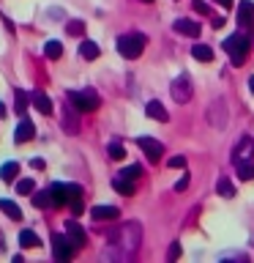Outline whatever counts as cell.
Segmentation results:
<instances>
[{
	"label": "cell",
	"instance_id": "1",
	"mask_svg": "<svg viewBox=\"0 0 254 263\" xmlns=\"http://www.w3.org/2000/svg\"><path fill=\"white\" fill-rule=\"evenodd\" d=\"M115 244L120 247V258H134L139 250V241H142V225L139 222H126L120 228L118 236H112Z\"/></svg>",
	"mask_w": 254,
	"mask_h": 263
},
{
	"label": "cell",
	"instance_id": "2",
	"mask_svg": "<svg viewBox=\"0 0 254 263\" xmlns=\"http://www.w3.org/2000/svg\"><path fill=\"white\" fill-rule=\"evenodd\" d=\"M224 52L232 58L235 66H243V61L251 52V39L243 36V33H232V36L224 39Z\"/></svg>",
	"mask_w": 254,
	"mask_h": 263
},
{
	"label": "cell",
	"instance_id": "3",
	"mask_svg": "<svg viewBox=\"0 0 254 263\" xmlns=\"http://www.w3.org/2000/svg\"><path fill=\"white\" fill-rule=\"evenodd\" d=\"M145 44H147V39L142 33H126V36L118 39V52L123 58H129V61H137L145 52Z\"/></svg>",
	"mask_w": 254,
	"mask_h": 263
},
{
	"label": "cell",
	"instance_id": "4",
	"mask_svg": "<svg viewBox=\"0 0 254 263\" xmlns=\"http://www.w3.org/2000/svg\"><path fill=\"white\" fill-rule=\"evenodd\" d=\"M69 102L77 107L79 112H96L98 104H101V99H98V93L93 88H82V90H71Z\"/></svg>",
	"mask_w": 254,
	"mask_h": 263
},
{
	"label": "cell",
	"instance_id": "5",
	"mask_svg": "<svg viewBox=\"0 0 254 263\" xmlns=\"http://www.w3.org/2000/svg\"><path fill=\"white\" fill-rule=\"evenodd\" d=\"M49 192H52V203L60 209V205H69L74 197H82V186L79 184H52Z\"/></svg>",
	"mask_w": 254,
	"mask_h": 263
},
{
	"label": "cell",
	"instance_id": "6",
	"mask_svg": "<svg viewBox=\"0 0 254 263\" xmlns=\"http://www.w3.org/2000/svg\"><path fill=\"white\" fill-rule=\"evenodd\" d=\"M52 252L57 260H71L74 252H77V247L71 244L69 233H52Z\"/></svg>",
	"mask_w": 254,
	"mask_h": 263
},
{
	"label": "cell",
	"instance_id": "7",
	"mask_svg": "<svg viewBox=\"0 0 254 263\" xmlns=\"http://www.w3.org/2000/svg\"><path fill=\"white\" fill-rule=\"evenodd\" d=\"M170 93L178 104H186L188 99H192V80H188L186 74H180V77L170 85Z\"/></svg>",
	"mask_w": 254,
	"mask_h": 263
},
{
	"label": "cell",
	"instance_id": "8",
	"mask_svg": "<svg viewBox=\"0 0 254 263\" xmlns=\"http://www.w3.org/2000/svg\"><path fill=\"white\" fill-rule=\"evenodd\" d=\"M60 123H63V132H66V135H79V110H77V107H74V104L63 107Z\"/></svg>",
	"mask_w": 254,
	"mask_h": 263
},
{
	"label": "cell",
	"instance_id": "9",
	"mask_svg": "<svg viewBox=\"0 0 254 263\" xmlns=\"http://www.w3.org/2000/svg\"><path fill=\"white\" fill-rule=\"evenodd\" d=\"M137 145L142 148V154L147 156V162H159L161 159V154H164V145L159 143V140H153V137H139L137 140Z\"/></svg>",
	"mask_w": 254,
	"mask_h": 263
},
{
	"label": "cell",
	"instance_id": "10",
	"mask_svg": "<svg viewBox=\"0 0 254 263\" xmlns=\"http://www.w3.org/2000/svg\"><path fill=\"white\" fill-rule=\"evenodd\" d=\"M66 233H69L71 244L77 247V250H82V247H85V241H88V233H85V228H82L77 219H69V222H66Z\"/></svg>",
	"mask_w": 254,
	"mask_h": 263
},
{
	"label": "cell",
	"instance_id": "11",
	"mask_svg": "<svg viewBox=\"0 0 254 263\" xmlns=\"http://www.w3.org/2000/svg\"><path fill=\"white\" fill-rule=\"evenodd\" d=\"M243 159H254V140L251 137H241V143L232 151V162H243Z\"/></svg>",
	"mask_w": 254,
	"mask_h": 263
},
{
	"label": "cell",
	"instance_id": "12",
	"mask_svg": "<svg viewBox=\"0 0 254 263\" xmlns=\"http://www.w3.org/2000/svg\"><path fill=\"white\" fill-rule=\"evenodd\" d=\"M33 137H36V126H33V123L22 115L19 126L14 129V143H28V140H33Z\"/></svg>",
	"mask_w": 254,
	"mask_h": 263
},
{
	"label": "cell",
	"instance_id": "13",
	"mask_svg": "<svg viewBox=\"0 0 254 263\" xmlns=\"http://www.w3.org/2000/svg\"><path fill=\"white\" fill-rule=\"evenodd\" d=\"M90 217L96 222H112V219L120 217V211L115 209V205H93V209H90Z\"/></svg>",
	"mask_w": 254,
	"mask_h": 263
},
{
	"label": "cell",
	"instance_id": "14",
	"mask_svg": "<svg viewBox=\"0 0 254 263\" xmlns=\"http://www.w3.org/2000/svg\"><path fill=\"white\" fill-rule=\"evenodd\" d=\"M238 22H241L243 28H251L254 25V3L251 0H241V3H238Z\"/></svg>",
	"mask_w": 254,
	"mask_h": 263
},
{
	"label": "cell",
	"instance_id": "15",
	"mask_svg": "<svg viewBox=\"0 0 254 263\" xmlns=\"http://www.w3.org/2000/svg\"><path fill=\"white\" fill-rule=\"evenodd\" d=\"M145 115H147V118H153V121H161V123H167V121H170V112L164 110V104H161V102H156V99L145 104Z\"/></svg>",
	"mask_w": 254,
	"mask_h": 263
},
{
	"label": "cell",
	"instance_id": "16",
	"mask_svg": "<svg viewBox=\"0 0 254 263\" xmlns=\"http://www.w3.org/2000/svg\"><path fill=\"white\" fill-rule=\"evenodd\" d=\"M30 102H33V107H36V110L41 112V115H52V99H49L47 93H41V90H36V93L30 96Z\"/></svg>",
	"mask_w": 254,
	"mask_h": 263
},
{
	"label": "cell",
	"instance_id": "17",
	"mask_svg": "<svg viewBox=\"0 0 254 263\" xmlns=\"http://www.w3.org/2000/svg\"><path fill=\"white\" fill-rule=\"evenodd\" d=\"M175 30L180 33V36H200V22H194V20H175Z\"/></svg>",
	"mask_w": 254,
	"mask_h": 263
},
{
	"label": "cell",
	"instance_id": "18",
	"mask_svg": "<svg viewBox=\"0 0 254 263\" xmlns=\"http://www.w3.org/2000/svg\"><path fill=\"white\" fill-rule=\"evenodd\" d=\"M98 52H101V49H98V44H96V41H90V39L79 41V55L85 58V61H96V58H98Z\"/></svg>",
	"mask_w": 254,
	"mask_h": 263
},
{
	"label": "cell",
	"instance_id": "19",
	"mask_svg": "<svg viewBox=\"0 0 254 263\" xmlns=\"http://www.w3.org/2000/svg\"><path fill=\"white\" fill-rule=\"evenodd\" d=\"M0 211L6 214V217H11L14 222H19L22 219V209L16 203H11V200H6V197H0Z\"/></svg>",
	"mask_w": 254,
	"mask_h": 263
},
{
	"label": "cell",
	"instance_id": "20",
	"mask_svg": "<svg viewBox=\"0 0 254 263\" xmlns=\"http://www.w3.org/2000/svg\"><path fill=\"white\" fill-rule=\"evenodd\" d=\"M19 244L25 247V250H33V247H38V244H41V238H38L36 230H28V228H25L22 233H19Z\"/></svg>",
	"mask_w": 254,
	"mask_h": 263
},
{
	"label": "cell",
	"instance_id": "21",
	"mask_svg": "<svg viewBox=\"0 0 254 263\" xmlns=\"http://www.w3.org/2000/svg\"><path fill=\"white\" fill-rule=\"evenodd\" d=\"M192 55H194V61H202V63H210L213 61V49L208 44H194L192 47Z\"/></svg>",
	"mask_w": 254,
	"mask_h": 263
},
{
	"label": "cell",
	"instance_id": "22",
	"mask_svg": "<svg viewBox=\"0 0 254 263\" xmlns=\"http://www.w3.org/2000/svg\"><path fill=\"white\" fill-rule=\"evenodd\" d=\"M16 176H19V164L16 162H6L3 167H0V178H3L6 184H14Z\"/></svg>",
	"mask_w": 254,
	"mask_h": 263
},
{
	"label": "cell",
	"instance_id": "23",
	"mask_svg": "<svg viewBox=\"0 0 254 263\" xmlns=\"http://www.w3.org/2000/svg\"><path fill=\"white\" fill-rule=\"evenodd\" d=\"M33 205H36V209H49V205H55L52 203V192H49V189H44V192H33Z\"/></svg>",
	"mask_w": 254,
	"mask_h": 263
},
{
	"label": "cell",
	"instance_id": "24",
	"mask_svg": "<svg viewBox=\"0 0 254 263\" xmlns=\"http://www.w3.org/2000/svg\"><path fill=\"white\" fill-rule=\"evenodd\" d=\"M235 167H238V176H241L243 181L254 178V159H243V162H238Z\"/></svg>",
	"mask_w": 254,
	"mask_h": 263
},
{
	"label": "cell",
	"instance_id": "25",
	"mask_svg": "<svg viewBox=\"0 0 254 263\" xmlns=\"http://www.w3.org/2000/svg\"><path fill=\"white\" fill-rule=\"evenodd\" d=\"M107 154H110V159L120 162L123 156H126V145H123L120 140H112V143H110V148H107Z\"/></svg>",
	"mask_w": 254,
	"mask_h": 263
},
{
	"label": "cell",
	"instance_id": "26",
	"mask_svg": "<svg viewBox=\"0 0 254 263\" xmlns=\"http://www.w3.org/2000/svg\"><path fill=\"white\" fill-rule=\"evenodd\" d=\"M44 55L49 58V61H57V58H60L63 55V44H60V41H47V47H44Z\"/></svg>",
	"mask_w": 254,
	"mask_h": 263
},
{
	"label": "cell",
	"instance_id": "27",
	"mask_svg": "<svg viewBox=\"0 0 254 263\" xmlns=\"http://www.w3.org/2000/svg\"><path fill=\"white\" fill-rule=\"evenodd\" d=\"M112 189L120 195H134V181H126V178H115L112 181Z\"/></svg>",
	"mask_w": 254,
	"mask_h": 263
},
{
	"label": "cell",
	"instance_id": "28",
	"mask_svg": "<svg viewBox=\"0 0 254 263\" xmlns=\"http://www.w3.org/2000/svg\"><path fill=\"white\" fill-rule=\"evenodd\" d=\"M216 192H219L221 197H235V186H232V181H229V178H219Z\"/></svg>",
	"mask_w": 254,
	"mask_h": 263
},
{
	"label": "cell",
	"instance_id": "29",
	"mask_svg": "<svg viewBox=\"0 0 254 263\" xmlns=\"http://www.w3.org/2000/svg\"><path fill=\"white\" fill-rule=\"evenodd\" d=\"M139 176H142V167L139 164H131V167H123L118 173V178H126V181H137Z\"/></svg>",
	"mask_w": 254,
	"mask_h": 263
},
{
	"label": "cell",
	"instance_id": "30",
	"mask_svg": "<svg viewBox=\"0 0 254 263\" xmlns=\"http://www.w3.org/2000/svg\"><path fill=\"white\" fill-rule=\"evenodd\" d=\"M14 99H16V112L25 115V112H28V93H25L22 88H16L14 90Z\"/></svg>",
	"mask_w": 254,
	"mask_h": 263
},
{
	"label": "cell",
	"instance_id": "31",
	"mask_svg": "<svg viewBox=\"0 0 254 263\" xmlns=\"http://www.w3.org/2000/svg\"><path fill=\"white\" fill-rule=\"evenodd\" d=\"M16 192H19V195H33V192H36V181H33V178L16 181Z\"/></svg>",
	"mask_w": 254,
	"mask_h": 263
},
{
	"label": "cell",
	"instance_id": "32",
	"mask_svg": "<svg viewBox=\"0 0 254 263\" xmlns=\"http://www.w3.org/2000/svg\"><path fill=\"white\" fill-rule=\"evenodd\" d=\"M66 33H69V36H82V33H85V22L71 20L69 25H66Z\"/></svg>",
	"mask_w": 254,
	"mask_h": 263
},
{
	"label": "cell",
	"instance_id": "33",
	"mask_svg": "<svg viewBox=\"0 0 254 263\" xmlns=\"http://www.w3.org/2000/svg\"><path fill=\"white\" fill-rule=\"evenodd\" d=\"M167 167H172V170L186 167V156H172V159H167Z\"/></svg>",
	"mask_w": 254,
	"mask_h": 263
},
{
	"label": "cell",
	"instance_id": "34",
	"mask_svg": "<svg viewBox=\"0 0 254 263\" xmlns=\"http://www.w3.org/2000/svg\"><path fill=\"white\" fill-rule=\"evenodd\" d=\"M180 258V244L178 241H172V247H170V255H167V260H178Z\"/></svg>",
	"mask_w": 254,
	"mask_h": 263
},
{
	"label": "cell",
	"instance_id": "35",
	"mask_svg": "<svg viewBox=\"0 0 254 263\" xmlns=\"http://www.w3.org/2000/svg\"><path fill=\"white\" fill-rule=\"evenodd\" d=\"M71 209H74V214H82V211H85V200H82V197H74Z\"/></svg>",
	"mask_w": 254,
	"mask_h": 263
},
{
	"label": "cell",
	"instance_id": "36",
	"mask_svg": "<svg viewBox=\"0 0 254 263\" xmlns=\"http://www.w3.org/2000/svg\"><path fill=\"white\" fill-rule=\"evenodd\" d=\"M186 189H188V173H186V176L175 184V192H186Z\"/></svg>",
	"mask_w": 254,
	"mask_h": 263
},
{
	"label": "cell",
	"instance_id": "37",
	"mask_svg": "<svg viewBox=\"0 0 254 263\" xmlns=\"http://www.w3.org/2000/svg\"><path fill=\"white\" fill-rule=\"evenodd\" d=\"M194 8H197V11H200V14H210V8L205 6L202 0H194Z\"/></svg>",
	"mask_w": 254,
	"mask_h": 263
},
{
	"label": "cell",
	"instance_id": "38",
	"mask_svg": "<svg viewBox=\"0 0 254 263\" xmlns=\"http://www.w3.org/2000/svg\"><path fill=\"white\" fill-rule=\"evenodd\" d=\"M30 167H36V170H41V167H44V159H30Z\"/></svg>",
	"mask_w": 254,
	"mask_h": 263
},
{
	"label": "cell",
	"instance_id": "39",
	"mask_svg": "<svg viewBox=\"0 0 254 263\" xmlns=\"http://www.w3.org/2000/svg\"><path fill=\"white\" fill-rule=\"evenodd\" d=\"M213 28H224V20H221V16H213Z\"/></svg>",
	"mask_w": 254,
	"mask_h": 263
},
{
	"label": "cell",
	"instance_id": "40",
	"mask_svg": "<svg viewBox=\"0 0 254 263\" xmlns=\"http://www.w3.org/2000/svg\"><path fill=\"white\" fill-rule=\"evenodd\" d=\"M219 6H224V8H232V0H216Z\"/></svg>",
	"mask_w": 254,
	"mask_h": 263
},
{
	"label": "cell",
	"instance_id": "41",
	"mask_svg": "<svg viewBox=\"0 0 254 263\" xmlns=\"http://www.w3.org/2000/svg\"><path fill=\"white\" fill-rule=\"evenodd\" d=\"M6 112H8V110H6V104L0 102V118H6Z\"/></svg>",
	"mask_w": 254,
	"mask_h": 263
},
{
	"label": "cell",
	"instance_id": "42",
	"mask_svg": "<svg viewBox=\"0 0 254 263\" xmlns=\"http://www.w3.org/2000/svg\"><path fill=\"white\" fill-rule=\"evenodd\" d=\"M249 90H251V93H254V77H249Z\"/></svg>",
	"mask_w": 254,
	"mask_h": 263
},
{
	"label": "cell",
	"instance_id": "43",
	"mask_svg": "<svg viewBox=\"0 0 254 263\" xmlns=\"http://www.w3.org/2000/svg\"><path fill=\"white\" fill-rule=\"evenodd\" d=\"M142 3H153V0H142Z\"/></svg>",
	"mask_w": 254,
	"mask_h": 263
}]
</instances>
